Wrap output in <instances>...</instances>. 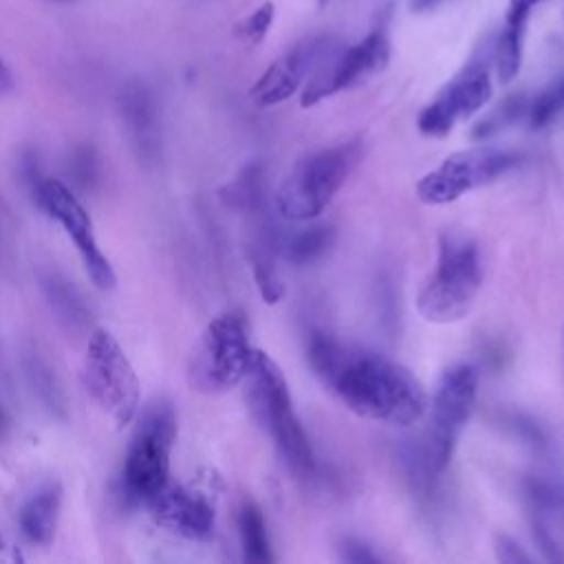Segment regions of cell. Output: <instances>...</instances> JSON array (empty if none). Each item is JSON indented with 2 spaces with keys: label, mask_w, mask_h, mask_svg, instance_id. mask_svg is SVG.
<instances>
[{
  "label": "cell",
  "mask_w": 564,
  "mask_h": 564,
  "mask_svg": "<svg viewBox=\"0 0 564 564\" xmlns=\"http://www.w3.org/2000/svg\"><path fill=\"white\" fill-rule=\"evenodd\" d=\"M317 379L355 414L388 423L412 425L427 412L423 383L399 361L328 335H313L306 348Z\"/></svg>",
  "instance_id": "1"
},
{
  "label": "cell",
  "mask_w": 564,
  "mask_h": 564,
  "mask_svg": "<svg viewBox=\"0 0 564 564\" xmlns=\"http://www.w3.org/2000/svg\"><path fill=\"white\" fill-rule=\"evenodd\" d=\"M242 383L253 421L269 434L289 471L297 478H313L317 469L315 454L293 410L280 366L264 350L253 348Z\"/></svg>",
  "instance_id": "2"
},
{
  "label": "cell",
  "mask_w": 564,
  "mask_h": 564,
  "mask_svg": "<svg viewBox=\"0 0 564 564\" xmlns=\"http://www.w3.org/2000/svg\"><path fill=\"white\" fill-rule=\"evenodd\" d=\"M480 284L478 245L465 234L445 231L438 240L436 267L416 295V311L432 324L458 322L471 311Z\"/></svg>",
  "instance_id": "3"
},
{
  "label": "cell",
  "mask_w": 564,
  "mask_h": 564,
  "mask_svg": "<svg viewBox=\"0 0 564 564\" xmlns=\"http://www.w3.org/2000/svg\"><path fill=\"white\" fill-rule=\"evenodd\" d=\"M359 156V141L337 143L302 156L273 192L275 212L293 223L317 218L341 189Z\"/></svg>",
  "instance_id": "4"
},
{
  "label": "cell",
  "mask_w": 564,
  "mask_h": 564,
  "mask_svg": "<svg viewBox=\"0 0 564 564\" xmlns=\"http://www.w3.org/2000/svg\"><path fill=\"white\" fill-rule=\"evenodd\" d=\"M247 319L231 311L214 317L200 333L187 366L189 386L205 394H220L242 383L251 359Z\"/></svg>",
  "instance_id": "5"
},
{
  "label": "cell",
  "mask_w": 564,
  "mask_h": 564,
  "mask_svg": "<svg viewBox=\"0 0 564 564\" xmlns=\"http://www.w3.org/2000/svg\"><path fill=\"white\" fill-rule=\"evenodd\" d=\"M478 394V370L471 364H454L436 381L432 401H427V430L423 456L432 471L443 474L449 465L456 443L471 416Z\"/></svg>",
  "instance_id": "6"
},
{
  "label": "cell",
  "mask_w": 564,
  "mask_h": 564,
  "mask_svg": "<svg viewBox=\"0 0 564 564\" xmlns=\"http://www.w3.org/2000/svg\"><path fill=\"white\" fill-rule=\"evenodd\" d=\"M84 386L117 427H123L134 419L141 383L128 355L106 328H97L86 346Z\"/></svg>",
  "instance_id": "7"
},
{
  "label": "cell",
  "mask_w": 564,
  "mask_h": 564,
  "mask_svg": "<svg viewBox=\"0 0 564 564\" xmlns=\"http://www.w3.org/2000/svg\"><path fill=\"white\" fill-rule=\"evenodd\" d=\"M176 416L170 403H152L139 419L123 465V487L134 500H150L167 485Z\"/></svg>",
  "instance_id": "8"
},
{
  "label": "cell",
  "mask_w": 564,
  "mask_h": 564,
  "mask_svg": "<svg viewBox=\"0 0 564 564\" xmlns=\"http://www.w3.org/2000/svg\"><path fill=\"white\" fill-rule=\"evenodd\" d=\"M520 163V154L496 145L458 150L443 159L416 183V198L425 205H447L467 192L489 185L509 174Z\"/></svg>",
  "instance_id": "9"
},
{
  "label": "cell",
  "mask_w": 564,
  "mask_h": 564,
  "mask_svg": "<svg viewBox=\"0 0 564 564\" xmlns=\"http://www.w3.org/2000/svg\"><path fill=\"white\" fill-rule=\"evenodd\" d=\"M390 62V40L386 29H372L357 44L344 46L339 44L330 51L319 66L311 73L306 84L302 86L300 104L302 108L315 106L335 93L352 88L368 79L370 75L383 70Z\"/></svg>",
  "instance_id": "10"
},
{
  "label": "cell",
  "mask_w": 564,
  "mask_h": 564,
  "mask_svg": "<svg viewBox=\"0 0 564 564\" xmlns=\"http://www.w3.org/2000/svg\"><path fill=\"white\" fill-rule=\"evenodd\" d=\"M489 59L476 57L419 112L416 128L425 137H445L458 121L478 112L489 101Z\"/></svg>",
  "instance_id": "11"
},
{
  "label": "cell",
  "mask_w": 564,
  "mask_h": 564,
  "mask_svg": "<svg viewBox=\"0 0 564 564\" xmlns=\"http://www.w3.org/2000/svg\"><path fill=\"white\" fill-rule=\"evenodd\" d=\"M37 198L40 205L44 207V212L55 218L64 231L70 236V240L75 242L84 269L88 273V278L93 280V284L97 289H112L117 282V275L108 262V258L101 253L95 231H93V220L88 216V212L84 209V205L77 200V196L57 178H46L40 183L37 187Z\"/></svg>",
  "instance_id": "12"
},
{
  "label": "cell",
  "mask_w": 564,
  "mask_h": 564,
  "mask_svg": "<svg viewBox=\"0 0 564 564\" xmlns=\"http://www.w3.org/2000/svg\"><path fill=\"white\" fill-rule=\"evenodd\" d=\"M341 42L333 35H308L295 42L284 55L267 66V70L256 79L249 90V99L260 106L269 108L275 104L286 101L295 90H300L311 73L319 66V62L339 46Z\"/></svg>",
  "instance_id": "13"
},
{
  "label": "cell",
  "mask_w": 564,
  "mask_h": 564,
  "mask_svg": "<svg viewBox=\"0 0 564 564\" xmlns=\"http://www.w3.org/2000/svg\"><path fill=\"white\" fill-rule=\"evenodd\" d=\"M150 513L159 527L194 542L214 538L216 509L209 494L192 485H165L150 500Z\"/></svg>",
  "instance_id": "14"
},
{
  "label": "cell",
  "mask_w": 564,
  "mask_h": 564,
  "mask_svg": "<svg viewBox=\"0 0 564 564\" xmlns=\"http://www.w3.org/2000/svg\"><path fill=\"white\" fill-rule=\"evenodd\" d=\"M62 507V487L59 482H46L40 487L20 511L22 533L33 544H48L55 535Z\"/></svg>",
  "instance_id": "15"
},
{
  "label": "cell",
  "mask_w": 564,
  "mask_h": 564,
  "mask_svg": "<svg viewBox=\"0 0 564 564\" xmlns=\"http://www.w3.org/2000/svg\"><path fill=\"white\" fill-rule=\"evenodd\" d=\"M527 15L505 13V26L498 33L494 48H491V62L496 68V77L500 84H509L516 79L520 64H522V40L527 31Z\"/></svg>",
  "instance_id": "16"
},
{
  "label": "cell",
  "mask_w": 564,
  "mask_h": 564,
  "mask_svg": "<svg viewBox=\"0 0 564 564\" xmlns=\"http://www.w3.org/2000/svg\"><path fill=\"white\" fill-rule=\"evenodd\" d=\"M238 531H240V542H242V553L247 562L256 564H269L273 560L267 529L262 513L258 505L245 502L238 511Z\"/></svg>",
  "instance_id": "17"
},
{
  "label": "cell",
  "mask_w": 564,
  "mask_h": 564,
  "mask_svg": "<svg viewBox=\"0 0 564 564\" xmlns=\"http://www.w3.org/2000/svg\"><path fill=\"white\" fill-rule=\"evenodd\" d=\"M333 245V229L326 225H315L291 234L278 249L293 264H308L326 253Z\"/></svg>",
  "instance_id": "18"
},
{
  "label": "cell",
  "mask_w": 564,
  "mask_h": 564,
  "mask_svg": "<svg viewBox=\"0 0 564 564\" xmlns=\"http://www.w3.org/2000/svg\"><path fill=\"white\" fill-rule=\"evenodd\" d=\"M529 99L527 95H509L505 101H500L489 115H485L471 130V137L482 141L489 139L498 132H502L505 128L513 126L522 115L529 112Z\"/></svg>",
  "instance_id": "19"
},
{
  "label": "cell",
  "mask_w": 564,
  "mask_h": 564,
  "mask_svg": "<svg viewBox=\"0 0 564 564\" xmlns=\"http://www.w3.org/2000/svg\"><path fill=\"white\" fill-rule=\"evenodd\" d=\"M564 115V70L549 84L544 90L535 95V99L529 104V123L531 128L540 130L551 126Z\"/></svg>",
  "instance_id": "20"
},
{
  "label": "cell",
  "mask_w": 564,
  "mask_h": 564,
  "mask_svg": "<svg viewBox=\"0 0 564 564\" xmlns=\"http://www.w3.org/2000/svg\"><path fill=\"white\" fill-rule=\"evenodd\" d=\"M262 170L258 165L247 167L229 187H227V198L234 207L242 212H258L262 205Z\"/></svg>",
  "instance_id": "21"
},
{
  "label": "cell",
  "mask_w": 564,
  "mask_h": 564,
  "mask_svg": "<svg viewBox=\"0 0 564 564\" xmlns=\"http://www.w3.org/2000/svg\"><path fill=\"white\" fill-rule=\"evenodd\" d=\"M273 18H275V4L273 2H262L258 4L251 13H247L234 29L236 37L242 40L245 44L253 46V44H260L264 40V35L269 33L271 24H273Z\"/></svg>",
  "instance_id": "22"
},
{
  "label": "cell",
  "mask_w": 564,
  "mask_h": 564,
  "mask_svg": "<svg viewBox=\"0 0 564 564\" xmlns=\"http://www.w3.org/2000/svg\"><path fill=\"white\" fill-rule=\"evenodd\" d=\"M494 551H496V557L507 564H529L531 562V555L507 533L494 535Z\"/></svg>",
  "instance_id": "23"
},
{
  "label": "cell",
  "mask_w": 564,
  "mask_h": 564,
  "mask_svg": "<svg viewBox=\"0 0 564 564\" xmlns=\"http://www.w3.org/2000/svg\"><path fill=\"white\" fill-rule=\"evenodd\" d=\"M339 551H341V560L352 562V564L379 562V557L370 551V546H366L364 542H359V540H355V538H344Z\"/></svg>",
  "instance_id": "24"
},
{
  "label": "cell",
  "mask_w": 564,
  "mask_h": 564,
  "mask_svg": "<svg viewBox=\"0 0 564 564\" xmlns=\"http://www.w3.org/2000/svg\"><path fill=\"white\" fill-rule=\"evenodd\" d=\"M544 0H509V7H507V13H516V15H531V9L535 4H540Z\"/></svg>",
  "instance_id": "25"
},
{
  "label": "cell",
  "mask_w": 564,
  "mask_h": 564,
  "mask_svg": "<svg viewBox=\"0 0 564 564\" xmlns=\"http://www.w3.org/2000/svg\"><path fill=\"white\" fill-rule=\"evenodd\" d=\"M13 88V79H11V73L7 68V64L0 59V95L9 93Z\"/></svg>",
  "instance_id": "26"
},
{
  "label": "cell",
  "mask_w": 564,
  "mask_h": 564,
  "mask_svg": "<svg viewBox=\"0 0 564 564\" xmlns=\"http://www.w3.org/2000/svg\"><path fill=\"white\" fill-rule=\"evenodd\" d=\"M441 0H412V11H425L436 7Z\"/></svg>",
  "instance_id": "27"
},
{
  "label": "cell",
  "mask_w": 564,
  "mask_h": 564,
  "mask_svg": "<svg viewBox=\"0 0 564 564\" xmlns=\"http://www.w3.org/2000/svg\"><path fill=\"white\" fill-rule=\"evenodd\" d=\"M317 2H319V7H324L328 0H317Z\"/></svg>",
  "instance_id": "28"
},
{
  "label": "cell",
  "mask_w": 564,
  "mask_h": 564,
  "mask_svg": "<svg viewBox=\"0 0 564 564\" xmlns=\"http://www.w3.org/2000/svg\"><path fill=\"white\" fill-rule=\"evenodd\" d=\"M0 549H2V538H0Z\"/></svg>",
  "instance_id": "29"
}]
</instances>
